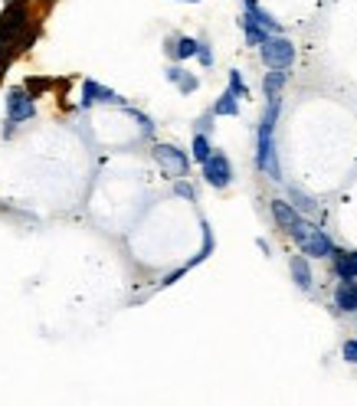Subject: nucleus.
Wrapping results in <instances>:
<instances>
[{"mask_svg": "<svg viewBox=\"0 0 357 406\" xmlns=\"http://www.w3.org/2000/svg\"><path fill=\"white\" fill-rule=\"evenodd\" d=\"M275 118H279V99H269V112L262 125H259V144H256V167L269 174L272 181H279V161H275V141H272V131H275Z\"/></svg>", "mask_w": 357, "mask_h": 406, "instance_id": "f257e3e1", "label": "nucleus"}, {"mask_svg": "<svg viewBox=\"0 0 357 406\" xmlns=\"http://www.w3.org/2000/svg\"><path fill=\"white\" fill-rule=\"evenodd\" d=\"M292 236H295L298 249H301L305 256H312V259H325V256L334 253V242L328 240V233L325 229H318L315 223H308V220H301V223L292 229Z\"/></svg>", "mask_w": 357, "mask_h": 406, "instance_id": "f03ea898", "label": "nucleus"}, {"mask_svg": "<svg viewBox=\"0 0 357 406\" xmlns=\"http://www.w3.org/2000/svg\"><path fill=\"white\" fill-rule=\"evenodd\" d=\"M259 49H262V62H266L269 69H288L295 62V46H292V40H285V36H269Z\"/></svg>", "mask_w": 357, "mask_h": 406, "instance_id": "7ed1b4c3", "label": "nucleus"}, {"mask_svg": "<svg viewBox=\"0 0 357 406\" xmlns=\"http://www.w3.org/2000/svg\"><path fill=\"white\" fill-rule=\"evenodd\" d=\"M154 161L171 177H187L190 174V157L180 148H174V144H154Z\"/></svg>", "mask_w": 357, "mask_h": 406, "instance_id": "20e7f679", "label": "nucleus"}, {"mask_svg": "<svg viewBox=\"0 0 357 406\" xmlns=\"http://www.w3.org/2000/svg\"><path fill=\"white\" fill-rule=\"evenodd\" d=\"M204 181H207L210 187H217V190L230 187V181H233V164H230L226 154L213 151L207 161H204Z\"/></svg>", "mask_w": 357, "mask_h": 406, "instance_id": "39448f33", "label": "nucleus"}, {"mask_svg": "<svg viewBox=\"0 0 357 406\" xmlns=\"http://www.w3.org/2000/svg\"><path fill=\"white\" fill-rule=\"evenodd\" d=\"M33 115H36V105H33V95H27V89L7 92V121H10V125L30 121Z\"/></svg>", "mask_w": 357, "mask_h": 406, "instance_id": "423d86ee", "label": "nucleus"}, {"mask_svg": "<svg viewBox=\"0 0 357 406\" xmlns=\"http://www.w3.org/2000/svg\"><path fill=\"white\" fill-rule=\"evenodd\" d=\"M164 49H167L174 60H190V56L200 53V40H194V36H171Z\"/></svg>", "mask_w": 357, "mask_h": 406, "instance_id": "0eeeda50", "label": "nucleus"}, {"mask_svg": "<svg viewBox=\"0 0 357 406\" xmlns=\"http://www.w3.org/2000/svg\"><path fill=\"white\" fill-rule=\"evenodd\" d=\"M272 216H275V223L282 226V229H288V233H292V229L301 223V216H298V207H295V203L288 207L285 200H272Z\"/></svg>", "mask_w": 357, "mask_h": 406, "instance_id": "6e6552de", "label": "nucleus"}, {"mask_svg": "<svg viewBox=\"0 0 357 406\" xmlns=\"http://www.w3.org/2000/svg\"><path fill=\"white\" fill-rule=\"evenodd\" d=\"M239 23H243V33H246V43H249V46H262L269 36H272V33H269L266 27H262V23H259V20L249 14V10L243 14V20H239Z\"/></svg>", "mask_w": 357, "mask_h": 406, "instance_id": "1a4fd4ad", "label": "nucleus"}, {"mask_svg": "<svg viewBox=\"0 0 357 406\" xmlns=\"http://www.w3.org/2000/svg\"><path fill=\"white\" fill-rule=\"evenodd\" d=\"M334 305L341 312H357V282L354 279H341V286L334 292Z\"/></svg>", "mask_w": 357, "mask_h": 406, "instance_id": "9d476101", "label": "nucleus"}, {"mask_svg": "<svg viewBox=\"0 0 357 406\" xmlns=\"http://www.w3.org/2000/svg\"><path fill=\"white\" fill-rule=\"evenodd\" d=\"M82 105H92V102H121L119 95L112 89H105V86H99V82H92V79H86L82 82Z\"/></svg>", "mask_w": 357, "mask_h": 406, "instance_id": "9b49d317", "label": "nucleus"}, {"mask_svg": "<svg viewBox=\"0 0 357 406\" xmlns=\"http://www.w3.org/2000/svg\"><path fill=\"white\" fill-rule=\"evenodd\" d=\"M288 269H292V279H295V286L301 288V292H308V288H312V269H308V259H305V256H292Z\"/></svg>", "mask_w": 357, "mask_h": 406, "instance_id": "f8f14e48", "label": "nucleus"}, {"mask_svg": "<svg viewBox=\"0 0 357 406\" xmlns=\"http://www.w3.org/2000/svg\"><path fill=\"white\" fill-rule=\"evenodd\" d=\"M334 259V272L341 275V279H357V253H331Z\"/></svg>", "mask_w": 357, "mask_h": 406, "instance_id": "ddd939ff", "label": "nucleus"}, {"mask_svg": "<svg viewBox=\"0 0 357 406\" xmlns=\"http://www.w3.org/2000/svg\"><path fill=\"white\" fill-rule=\"evenodd\" d=\"M167 79H171V82H177V89L184 92V95H190V92H197V86H200V82H197V75L184 73L180 66H171V69H167Z\"/></svg>", "mask_w": 357, "mask_h": 406, "instance_id": "4468645a", "label": "nucleus"}, {"mask_svg": "<svg viewBox=\"0 0 357 406\" xmlns=\"http://www.w3.org/2000/svg\"><path fill=\"white\" fill-rule=\"evenodd\" d=\"M282 86H285V69H272V73L262 79V92H266L269 99H279Z\"/></svg>", "mask_w": 357, "mask_h": 406, "instance_id": "2eb2a0df", "label": "nucleus"}, {"mask_svg": "<svg viewBox=\"0 0 357 406\" xmlns=\"http://www.w3.org/2000/svg\"><path fill=\"white\" fill-rule=\"evenodd\" d=\"M213 115H239V99L233 92L226 89L220 99H217V105H213Z\"/></svg>", "mask_w": 357, "mask_h": 406, "instance_id": "dca6fc26", "label": "nucleus"}, {"mask_svg": "<svg viewBox=\"0 0 357 406\" xmlns=\"http://www.w3.org/2000/svg\"><path fill=\"white\" fill-rule=\"evenodd\" d=\"M210 154H213V148H210V138L204 135V131H200V135H194V161H200V164H204Z\"/></svg>", "mask_w": 357, "mask_h": 406, "instance_id": "f3484780", "label": "nucleus"}, {"mask_svg": "<svg viewBox=\"0 0 357 406\" xmlns=\"http://www.w3.org/2000/svg\"><path fill=\"white\" fill-rule=\"evenodd\" d=\"M230 92H233L236 99H246V95H249V89H246V82H243L239 69H233V73H230Z\"/></svg>", "mask_w": 357, "mask_h": 406, "instance_id": "a211bd4d", "label": "nucleus"}, {"mask_svg": "<svg viewBox=\"0 0 357 406\" xmlns=\"http://www.w3.org/2000/svg\"><path fill=\"white\" fill-rule=\"evenodd\" d=\"M174 194L177 196H187V200H197V190L190 187V183L184 181V177H177V183H174Z\"/></svg>", "mask_w": 357, "mask_h": 406, "instance_id": "6ab92c4d", "label": "nucleus"}, {"mask_svg": "<svg viewBox=\"0 0 357 406\" xmlns=\"http://www.w3.org/2000/svg\"><path fill=\"white\" fill-rule=\"evenodd\" d=\"M292 203H295L298 210H305V213H312V210H315V200H308V196L298 194V190H292Z\"/></svg>", "mask_w": 357, "mask_h": 406, "instance_id": "aec40b11", "label": "nucleus"}, {"mask_svg": "<svg viewBox=\"0 0 357 406\" xmlns=\"http://www.w3.org/2000/svg\"><path fill=\"white\" fill-rule=\"evenodd\" d=\"M341 354H344V361H347V364H357V338H354V341H344Z\"/></svg>", "mask_w": 357, "mask_h": 406, "instance_id": "412c9836", "label": "nucleus"}, {"mask_svg": "<svg viewBox=\"0 0 357 406\" xmlns=\"http://www.w3.org/2000/svg\"><path fill=\"white\" fill-rule=\"evenodd\" d=\"M197 56H200V62H204V66H210V62H213V53H210V46L204 43V40H200V53H197Z\"/></svg>", "mask_w": 357, "mask_h": 406, "instance_id": "4be33fe9", "label": "nucleus"}, {"mask_svg": "<svg viewBox=\"0 0 357 406\" xmlns=\"http://www.w3.org/2000/svg\"><path fill=\"white\" fill-rule=\"evenodd\" d=\"M184 3H197V0H184Z\"/></svg>", "mask_w": 357, "mask_h": 406, "instance_id": "5701e85b", "label": "nucleus"}]
</instances>
